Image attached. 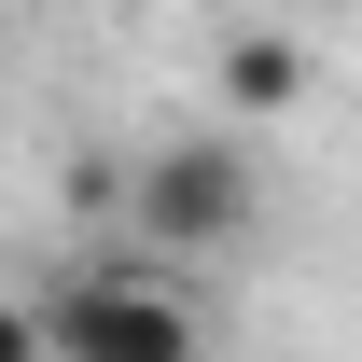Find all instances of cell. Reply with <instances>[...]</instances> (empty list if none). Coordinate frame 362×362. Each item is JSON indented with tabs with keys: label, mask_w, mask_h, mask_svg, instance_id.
<instances>
[{
	"label": "cell",
	"mask_w": 362,
	"mask_h": 362,
	"mask_svg": "<svg viewBox=\"0 0 362 362\" xmlns=\"http://www.w3.org/2000/svg\"><path fill=\"white\" fill-rule=\"evenodd\" d=\"M126 223L139 251H237V237L265 223V168H251V139L237 126H168V139H139V168H126Z\"/></svg>",
	"instance_id": "obj_1"
},
{
	"label": "cell",
	"mask_w": 362,
	"mask_h": 362,
	"mask_svg": "<svg viewBox=\"0 0 362 362\" xmlns=\"http://www.w3.org/2000/svg\"><path fill=\"white\" fill-rule=\"evenodd\" d=\"M42 362H195V307L153 265H98L42 293Z\"/></svg>",
	"instance_id": "obj_2"
},
{
	"label": "cell",
	"mask_w": 362,
	"mask_h": 362,
	"mask_svg": "<svg viewBox=\"0 0 362 362\" xmlns=\"http://www.w3.org/2000/svg\"><path fill=\"white\" fill-rule=\"evenodd\" d=\"M293 84H307V56L279 42V28H223V98L237 112H279Z\"/></svg>",
	"instance_id": "obj_3"
},
{
	"label": "cell",
	"mask_w": 362,
	"mask_h": 362,
	"mask_svg": "<svg viewBox=\"0 0 362 362\" xmlns=\"http://www.w3.org/2000/svg\"><path fill=\"white\" fill-rule=\"evenodd\" d=\"M0 362H42V307H14V293H0Z\"/></svg>",
	"instance_id": "obj_4"
}]
</instances>
